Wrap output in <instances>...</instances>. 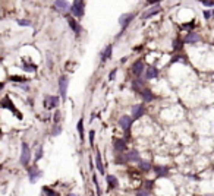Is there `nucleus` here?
Instances as JSON below:
<instances>
[{
	"instance_id": "nucleus-4",
	"label": "nucleus",
	"mask_w": 214,
	"mask_h": 196,
	"mask_svg": "<svg viewBox=\"0 0 214 196\" xmlns=\"http://www.w3.org/2000/svg\"><path fill=\"white\" fill-rule=\"evenodd\" d=\"M59 89H60V95H62V98L65 100L66 98V92H68V78L66 76H62L60 79H59Z\"/></svg>"
},
{
	"instance_id": "nucleus-17",
	"label": "nucleus",
	"mask_w": 214,
	"mask_h": 196,
	"mask_svg": "<svg viewBox=\"0 0 214 196\" xmlns=\"http://www.w3.org/2000/svg\"><path fill=\"white\" fill-rule=\"evenodd\" d=\"M56 8L59 9V11H68V8H69V5H68V2L66 0H56Z\"/></svg>"
},
{
	"instance_id": "nucleus-31",
	"label": "nucleus",
	"mask_w": 214,
	"mask_h": 196,
	"mask_svg": "<svg viewBox=\"0 0 214 196\" xmlns=\"http://www.w3.org/2000/svg\"><path fill=\"white\" fill-rule=\"evenodd\" d=\"M203 3L205 5V6H213V0H203Z\"/></svg>"
},
{
	"instance_id": "nucleus-18",
	"label": "nucleus",
	"mask_w": 214,
	"mask_h": 196,
	"mask_svg": "<svg viewBox=\"0 0 214 196\" xmlns=\"http://www.w3.org/2000/svg\"><path fill=\"white\" fill-rule=\"evenodd\" d=\"M114 148L117 151H126V143L122 139H114Z\"/></svg>"
},
{
	"instance_id": "nucleus-5",
	"label": "nucleus",
	"mask_w": 214,
	"mask_h": 196,
	"mask_svg": "<svg viewBox=\"0 0 214 196\" xmlns=\"http://www.w3.org/2000/svg\"><path fill=\"white\" fill-rule=\"evenodd\" d=\"M134 18H135V13H126V15H122V16L119 18V22H120L122 28H126V26L129 25V22L132 21Z\"/></svg>"
},
{
	"instance_id": "nucleus-32",
	"label": "nucleus",
	"mask_w": 214,
	"mask_h": 196,
	"mask_svg": "<svg viewBox=\"0 0 214 196\" xmlns=\"http://www.w3.org/2000/svg\"><path fill=\"white\" fill-rule=\"evenodd\" d=\"M43 189H44V193H50V195H54V192H53V190H50L48 187H43Z\"/></svg>"
},
{
	"instance_id": "nucleus-27",
	"label": "nucleus",
	"mask_w": 214,
	"mask_h": 196,
	"mask_svg": "<svg viewBox=\"0 0 214 196\" xmlns=\"http://www.w3.org/2000/svg\"><path fill=\"white\" fill-rule=\"evenodd\" d=\"M43 157V146H40V149H37V155H35V160L38 161L40 158Z\"/></svg>"
},
{
	"instance_id": "nucleus-30",
	"label": "nucleus",
	"mask_w": 214,
	"mask_h": 196,
	"mask_svg": "<svg viewBox=\"0 0 214 196\" xmlns=\"http://www.w3.org/2000/svg\"><path fill=\"white\" fill-rule=\"evenodd\" d=\"M90 143L91 145H94V130L90 132Z\"/></svg>"
},
{
	"instance_id": "nucleus-25",
	"label": "nucleus",
	"mask_w": 214,
	"mask_h": 196,
	"mask_svg": "<svg viewBox=\"0 0 214 196\" xmlns=\"http://www.w3.org/2000/svg\"><path fill=\"white\" fill-rule=\"evenodd\" d=\"M139 167H141L142 171H148V170L151 168V167H150V163H147V161H141V165H139Z\"/></svg>"
},
{
	"instance_id": "nucleus-16",
	"label": "nucleus",
	"mask_w": 214,
	"mask_h": 196,
	"mask_svg": "<svg viewBox=\"0 0 214 196\" xmlns=\"http://www.w3.org/2000/svg\"><path fill=\"white\" fill-rule=\"evenodd\" d=\"M197 41H200V35L195 32L188 34L186 38H185V43H197Z\"/></svg>"
},
{
	"instance_id": "nucleus-7",
	"label": "nucleus",
	"mask_w": 214,
	"mask_h": 196,
	"mask_svg": "<svg viewBox=\"0 0 214 196\" xmlns=\"http://www.w3.org/2000/svg\"><path fill=\"white\" fill-rule=\"evenodd\" d=\"M119 124H120V127L123 129V130H129L131 129V124H132V117H128V116H123V117H120L119 120Z\"/></svg>"
},
{
	"instance_id": "nucleus-36",
	"label": "nucleus",
	"mask_w": 214,
	"mask_h": 196,
	"mask_svg": "<svg viewBox=\"0 0 214 196\" xmlns=\"http://www.w3.org/2000/svg\"><path fill=\"white\" fill-rule=\"evenodd\" d=\"M147 2H148V3H150V5H154V3H158V2H160V0H147Z\"/></svg>"
},
{
	"instance_id": "nucleus-12",
	"label": "nucleus",
	"mask_w": 214,
	"mask_h": 196,
	"mask_svg": "<svg viewBox=\"0 0 214 196\" xmlns=\"http://www.w3.org/2000/svg\"><path fill=\"white\" fill-rule=\"evenodd\" d=\"M141 92V97H142V100L144 101H147V103H150V101H153L154 100V95H153V92L150 91V89H147V88H144L142 91H139Z\"/></svg>"
},
{
	"instance_id": "nucleus-1",
	"label": "nucleus",
	"mask_w": 214,
	"mask_h": 196,
	"mask_svg": "<svg viewBox=\"0 0 214 196\" xmlns=\"http://www.w3.org/2000/svg\"><path fill=\"white\" fill-rule=\"evenodd\" d=\"M70 12L73 16L82 18L84 16V0H73V5L70 6Z\"/></svg>"
},
{
	"instance_id": "nucleus-39",
	"label": "nucleus",
	"mask_w": 214,
	"mask_h": 196,
	"mask_svg": "<svg viewBox=\"0 0 214 196\" xmlns=\"http://www.w3.org/2000/svg\"><path fill=\"white\" fill-rule=\"evenodd\" d=\"M2 167H3V165H0V170H2Z\"/></svg>"
},
{
	"instance_id": "nucleus-11",
	"label": "nucleus",
	"mask_w": 214,
	"mask_h": 196,
	"mask_svg": "<svg viewBox=\"0 0 214 196\" xmlns=\"http://www.w3.org/2000/svg\"><path fill=\"white\" fill-rule=\"evenodd\" d=\"M41 171H38L35 167H33V168H29V182L31 183H35L37 182V179H40L41 177Z\"/></svg>"
},
{
	"instance_id": "nucleus-6",
	"label": "nucleus",
	"mask_w": 214,
	"mask_h": 196,
	"mask_svg": "<svg viewBox=\"0 0 214 196\" xmlns=\"http://www.w3.org/2000/svg\"><path fill=\"white\" fill-rule=\"evenodd\" d=\"M131 72H132L134 75H141V73L144 72V62H142V60L135 62V63L132 65V67H131Z\"/></svg>"
},
{
	"instance_id": "nucleus-23",
	"label": "nucleus",
	"mask_w": 214,
	"mask_h": 196,
	"mask_svg": "<svg viewBox=\"0 0 214 196\" xmlns=\"http://www.w3.org/2000/svg\"><path fill=\"white\" fill-rule=\"evenodd\" d=\"M110 56H112V45L106 47V51H104V54H103V62H106L107 59H110Z\"/></svg>"
},
{
	"instance_id": "nucleus-10",
	"label": "nucleus",
	"mask_w": 214,
	"mask_h": 196,
	"mask_svg": "<svg viewBox=\"0 0 214 196\" xmlns=\"http://www.w3.org/2000/svg\"><path fill=\"white\" fill-rule=\"evenodd\" d=\"M59 104V98L57 97H47L45 98V109H54Z\"/></svg>"
},
{
	"instance_id": "nucleus-35",
	"label": "nucleus",
	"mask_w": 214,
	"mask_h": 196,
	"mask_svg": "<svg viewBox=\"0 0 214 196\" xmlns=\"http://www.w3.org/2000/svg\"><path fill=\"white\" fill-rule=\"evenodd\" d=\"M204 13H205V18H207V19H210V18H211V12H210V11L204 12Z\"/></svg>"
},
{
	"instance_id": "nucleus-2",
	"label": "nucleus",
	"mask_w": 214,
	"mask_h": 196,
	"mask_svg": "<svg viewBox=\"0 0 214 196\" xmlns=\"http://www.w3.org/2000/svg\"><path fill=\"white\" fill-rule=\"evenodd\" d=\"M29 158H31V152H29V146L23 142L22 143V152H21V164L22 165H28L29 163Z\"/></svg>"
},
{
	"instance_id": "nucleus-28",
	"label": "nucleus",
	"mask_w": 214,
	"mask_h": 196,
	"mask_svg": "<svg viewBox=\"0 0 214 196\" xmlns=\"http://www.w3.org/2000/svg\"><path fill=\"white\" fill-rule=\"evenodd\" d=\"M18 23H19L21 26H28V25H29V21H25V19H19V21H18Z\"/></svg>"
},
{
	"instance_id": "nucleus-38",
	"label": "nucleus",
	"mask_w": 214,
	"mask_h": 196,
	"mask_svg": "<svg viewBox=\"0 0 214 196\" xmlns=\"http://www.w3.org/2000/svg\"><path fill=\"white\" fill-rule=\"evenodd\" d=\"M3 87H5V84H3V82H0V89H2Z\"/></svg>"
},
{
	"instance_id": "nucleus-9",
	"label": "nucleus",
	"mask_w": 214,
	"mask_h": 196,
	"mask_svg": "<svg viewBox=\"0 0 214 196\" xmlns=\"http://www.w3.org/2000/svg\"><path fill=\"white\" fill-rule=\"evenodd\" d=\"M160 12H161V8H160V6H154V8H151V9H148V11H145L142 13V19H148V18L157 15Z\"/></svg>"
},
{
	"instance_id": "nucleus-34",
	"label": "nucleus",
	"mask_w": 214,
	"mask_h": 196,
	"mask_svg": "<svg viewBox=\"0 0 214 196\" xmlns=\"http://www.w3.org/2000/svg\"><path fill=\"white\" fill-rule=\"evenodd\" d=\"M59 117H60V113H59V111H56V114H54V121H56V123L59 121V120H60Z\"/></svg>"
},
{
	"instance_id": "nucleus-33",
	"label": "nucleus",
	"mask_w": 214,
	"mask_h": 196,
	"mask_svg": "<svg viewBox=\"0 0 214 196\" xmlns=\"http://www.w3.org/2000/svg\"><path fill=\"white\" fill-rule=\"evenodd\" d=\"M60 130H62V129H60L59 126H56V127H54V132H53V135H54V136H56V135H59V133H60Z\"/></svg>"
},
{
	"instance_id": "nucleus-21",
	"label": "nucleus",
	"mask_w": 214,
	"mask_h": 196,
	"mask_svg": "<svg viewBox=\"0 0 214 196\" xmlns=\"http://www.w3.org/2000/svg\"><path fill=\"white\" fill-rule=\"evenodd\" d=\"M132 88L139 92V91H142L145 87H144V82H142V81H135V82H132Z\"/></svg>"
},
{
	"instance_id": "nucleus-24",
	"label": "nucleus",
	"mask_w": 214,
	"mask_h": 196,
	"mask_svg": "<svg viewBox=\"0 0 214 196\" xmlns=\"http://www.w3.org/2000/svg\"><path fill=\"white\" fill-rule=\"evenodd\" d=\"M78 130H79L81 141H84V126H82V120H79V121H78Z\"/></svg>"
},
{
	"instance_id": "nucleus-22",
	"label": "nucleus",
	"mask_w": 214,
	"mask_h": 196,
	"mask_svg": "<svg viewBox=\"0 0 214 196\" xmlns=\"http://www.w3.org/2000/svg\"><path fill=\"white\" fill-rule=\"evenodd\" d=\"M107 185L110 187H116L117 186V179L114 176H107Z\"/></svg>"
},
{
	"instance_id": "nucleus-14",
	"label": "nucleus",
	"mask_w": 214,
	"mask_h": 196,
	"mask_svg": "<svg viewBox=\"0 0 214 196\" xmlns=\"http://www.w3.org/2000/svg\"><path fill=\"white\" fill-rule=\"evenodd\" d=\"M125 161H139V154L136 151H131V152L126 154V158Z\"/></svg>"
},
{
	"instance_id": "nucleus-29",
	"label": "nucleus",
	"mask_w": 214,
	"mask_h": 196,
	"mask_svg": "<svg viewBox=\"0 0 214 196\" xmlns=\"http://www.w3.org/2000/svg\"><path fill=\"white\" fill-rule=\"evenodd\" d=\"M11 79H12V81H15V82H23V81H25V79H23V78H21V76H12Z\"/></svg>"
},
{
	"instance_id": "nucleus-3",
	"label": "nucleus",
	"mask_w": 214,
	"mask_h": 196,
	"mask_svg": "<svg viewBox=\"0 0 214 196\" xmlns=\"http://www.w3.org/2000/svg\"><path fill=\"white\" fill-rule=\"evenodd\" d=\"M2 107H3V109H9L12 113H15V114L18 116V119H22V114L13 107V104H12V101H11V98L9 97H5L3 100H2Z\"/></svg>"
},
{
	"instance_id": "nucleus-20",
	"label": "nucleus",
	"mask_w": 214,
	"mask_h": 196,
	"mask_svg": "<svg viewBox=\"0 0 214 196\" xmlns=\"http://www.w3.org/2000/svg\"><path fill=\"white\" fill-rule=\"evenodd\" d=\"M68 22H69V26H70V28H72L75 32H76V34L81 32V26H79L78 22H75L73 19H72V18H68Z\"/></svg>"
},
{
	"instance_id": "nucleus-8",
	"label": "nucleus",
	"mask_w": 214,
	"mask_h": 196,
	"mask_svg": "<svg viewBox=\"0 0 214 196\" xmlns=\"http://www.w3.org/2000/svg\"><path fill=\"white\" fill-rule=\"evenodd\" d=\"M142 114H144V106L138 104V106H134V107H132V120L139 119Z\"/></svg>"
},
{
	"instance_id": "nucleus-13",
	"label": "nucleus",
	"mask_w": 214,
	"mask_h": 196,
	"mask_svg": "<svg viewBox=\"0 0 214 196\" xmlns=\"http://www.w3.org/2000/svg\"><path fill=\"white\" fill-rule=\"evenodd\" d=\"M154 171H156V174H157L158 177H164V176H167V173H169V170H167L166 167H161V165H156V167H154Z\"/></svg>"
},
{
	"instance_id": "nucleus-26",
	"label": "nucleus",
	"mask_w": 214,
	"mask_h": 196,
	"mask_svg": "<svg viewBox=\"0 0 214 196\" xmlns=\"http://www.w3.org/2000/svg\"><path fill=\"white\" fill-rule=\"evenodd\" d=\"M23 69H25V70H28V72H34L35 66L34 65H26V63H25V65H23Z\"/></svg>"
},
{
	"instance_id": "nucleus-19",
	"label": "nucleus",
	"mask_w": 214,
	"mask_h": 196,
	"mask_svg": "<svg viewBox=\"0 0 214 196\" xmlns=\"http://www.w3.org/2000/svg\"><path fill=\"white\" fill-rule=\"evenodd\" d=\"M95 164H97V170H98L100 173H104L103 163H101V155H100V152H98V151L95 152Z\"/></svg>"
},
{
	"instance_id": "nucleus-37",
	"label": "nucleus",
	"mask_w": 214,
	"mask_h": 196,
	"mask_svg": "<svg viewBox=\"0 0 214 196\" xmlns=\"http://www.w3.org/2000/svg\"><path fill=\"white\" fill-rule=\"evenodd\" d=\"M114 75H116V70H113V72H112V75H110V79H113V78H114Z\"/></svg>"
},
{
	"instance_id": "nucleus-15",
	"label": "nucleus",
	"mask_w": 214,
	"mask_h": 196,
	"mask_svg": "<svg viewBox=\"0 0 214 196\" xmlns=\"http://www.w3.org/2000/svg\"><path fill=\"white\" fill-rule=\"evenodd\" d=\"M158 73V70L156 67H153V66H150L148 69H147V73H145V78L147 79H153V78H156Z\"/></svg>"
}]
</instances>
